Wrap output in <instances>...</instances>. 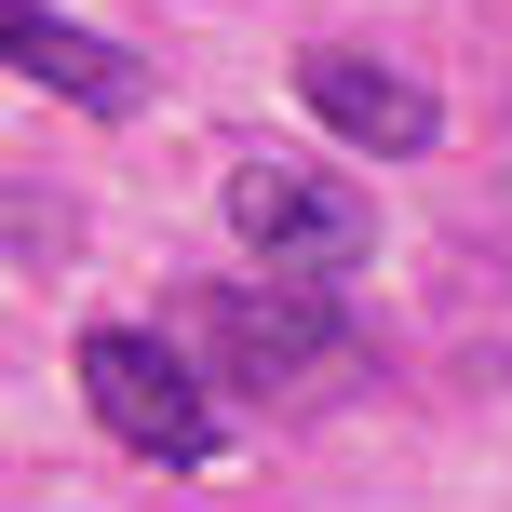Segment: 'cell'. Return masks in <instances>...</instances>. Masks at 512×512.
Here are the masks:
<instances>
[{"instance_id": "cell-1", "label": "cell", "mask_w": 512, "mask_h": 512, "mask_svg": "<svg viewBox=\"0 0 512 512\" xmlns=\"http://www.w3.org/2000/svg\"><path fill=\"white\" fill-rule=\"evenodd\" d=\"M81 405L108 418V445H135L162 472L216 459V378L189 364L176 324H95L81 337Z\"/></svg>"}, {"instance_id": "cell-2", "label": "cell", "mask_w": 512, "mask_h": 512, "mask_svg": "<svg viewBox=\"0 0 512 512\" xmlns=\"http://www.w3.org/2000/svg\"><path fill=\"white\" fill-rule=\"evenodd\" d=\"M189 364L203 378H297V364H337L351 351V310L337 283H297V270H243V283H203L176 310Z\"/></svg>"}, {"instance_id": "cell-3", "label": "cell", "mask_w": 512, "mask_h": 512, "mask_svg": "<svg viewBox=\"0 0 512 512\" xmlns=\"http://www.w3.org/2000/svg\"><path fill=\"white\" fill-rule=\"evenodd\" d=\"M230 230L270 256V270L337 283V270H364V243H378V203H364L351 176H324V162H270V149H243V162H230Z\"/></svg>"}, {"instance_id": "cell-4", "label": "cell", "mask_w": 512, "mask_h": 512, "mask_svg": "<svg viewBox=\"0 0 512 512\" xmlns=\"http://www.w3.org/2000/svg\"><path fill=\"white\" fill-rule=\"evenodd\" d=\"M297 95H310V122H324L337 149H364V162H418L445 135V95H432V81L378 68V54H351V41L297 54Z\"/></svg>"}, {"instance_id": "cell-5", "label": "cell", "mask_w": 512, "mask_h": 512, "mask_svg": "<svg viewBox=\"0 0 512 512\" xmlns=\"http://www.w3.org/2000/svg\"><path fill=\"white\" fill-rule=\"evenodd\" d=\"M0 41H14V68L41 81V95L95 108V122H135V108H149V68H135L122 41H95V27H68L54 0H14V14H0Z\"/></svg>"}, {"instance_id": "cell-6", "label": "cell", "mask_w": 512, "mask_h": 512, "mask_svg": "<svg viewBox=\"0 0 512 512\" xmlns=\"http://www.w3.org/2000/svg\"><path fill=\"white\" fill-rule=\"evenodd\" d=\"M14 256H27V270L54 256V203H41V189H14Z\"/></svg>"}]
</instances>
